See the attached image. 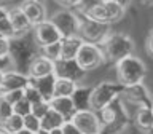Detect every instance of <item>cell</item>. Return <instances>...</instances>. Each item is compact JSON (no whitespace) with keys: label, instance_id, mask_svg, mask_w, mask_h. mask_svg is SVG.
I'll return each mask as SVG.
<instances>
[{"label":"cell","instance_id":"cell-1","mask_svg":"<svg viewBox=\"0 0 153 134\" xmlns=\"http://www.w3.org/2000/svg\"><path fill=\"white\" fill-rule=\"evenodd\" d=\"M38 54H42V46L35 42L32 35V31L21 35H14L10 38V61L11 69L18 70L21 74H27L29 66Z\"/></svg>","mask_w":153,"mask_h":134},{"label":"cell","instance_id":"cell-2","mask_svg":"<svg viewBox=\"0 0 153 134\" xmlns=\"http://www.w3.org/2000/svg\"><path fill=\"white\" fill-rule=\"evenodd\" d=\"M96 113H97L100 124H102L100 134H118L129 123V113L128 109L123 105L121 96H118L117 99H113L108 105H105L104 109H100Z\"/></svg>","mask_w":153,"mask_h":134},{"label":"cell","instance_id":"cell-3","mask_svg":"<svg viewBox=\"0 0 153 134\" xmlns=\"http://www.w3.org/2000/svg\"><path fill=\"white\" fill-rule=\"evenodd\" d=\"M115 69H117V78L123 86H132L142 83L147 74L145 64L142 62V59H139L134 54L124 56L120 61H117Z\"/></svg>","mask_w":153,"mask_h":134},{"label":"cell","instance_id":"cell-4","mask_svg":"<svg viewBox=\"0 0 153 134\" xmlns=\"http://www.w3.org/2000/svg\"><path fill=\"white\" fill-rule=\"evenodd\" d=\"M99 46L102 48L104 57L112 62H117L124 56L134 54V48H136L132 38L121 32L107 34V37L99 43Z\"/></svg>","mask_w":153,"mask_h":134},{"label":"cell","instance_id":"cell-5","mask_svg":"<svg viewBox=\"0 0 153 134\" xmlns=\"http://www.w3.org/2000/svg\"><path fill=\"white\" fill-rule=\"evenodd\" d=\"M124 86L120 83H112V81H102L96 85L91 91V110L99 112L105 105H108L113 99L121 96Z\"/></svg>","mask_w":153,"mask_h":134},{"label":"cell","instance_id":"cell-6","mask_svg":"<svg viewBox=\"0 0 153 134\" xmlns=\"http://www.w3.org/2000/svg\"><path fill=\"white\" fill-rule=\"evenodd\" d=\"M75 61L78 62V66L83 69L85 72L94 70L104 64L105 57L97 43H89V42H83L80 46L78 53L75 56Z\"/></svg>","mask_w":153,"mask_h":134},{"label":"cell","instance_id":"cell-7","mask_svg":"<svg viewBox=\"0 0 153 134\" xmlns=\"http://www.w3.org/2000/svg\"><path fill=\"white\" fill-rule=\"evenodd\" d=\"M110 24L96 21L89 16H81L80 18V27H78V37L83 42L89 43H99L107 37Z\"/></svg>","mask_w":153,"mask_h":134},{"label":"cell","instance_id":"cell-8","mask_svg":"<svg viewBox=\"0 0 153 134\" xmlns=\"http://www.w3.org/2000/svg\"><path fill=\"white\" fill-rule=\"evenodd\" d=\"M86 16L96 19V21L105 22V24H113L120 21L124 16V5H121L117 0H107L100 2L86 14Z\"/></svg>","mask_w":153,"mask_h":134},{"label":"cell","instance_id":"cell-9","mask_svg":"<svg viewBox=\"0 0 153 134\" xmlns=\"http://www.w3.org/2000/svg\"><path fill=\"white\" fill-rule=\"evenodd\" d=\"M50 21L56 26L62 37H74L78 35V27H80V16L75 14L70 10H61L56 11L50 18Z\"/></svg>","mask_w":153,"mask_h":134},{"label":"cell","instance_id":"cell-10","mask_svg":"<svg viewBox=\"0 0 153 134\" xmlns=\"http://www.w3.org/2000/svg\"><path fill=\"white\" fill-rule=\"evenodd\" d=\"M70 121L78 128L81 134H100L102 133V124L94 110H76Z\"/></svg>","mask_w":153,"mask_h":134},{"label":"cell","instance_id":"cell-11","mask_svg":"<svg viewBox=\"0 0 153 134\" xmlns=\"http://www.w3.org/2000/svg\"><path fill=\"white\" fill-rule=\"evenodd\" d=\"M32 35H33L35 42L40 46H45V45H50V43L59 42L62 38L59 31H57L56 26L50 21V19H45V21L35 24V26L32 27Z\"/></svg>","mask_w":153,"mask_h":134},{"label":"cell","instance_id":"cell-12","mask_svg":"<svg viewBox=\"0 0 153 134\" xmlns=\"http://www.w3.org/2000/svg\"><path fill=\"white\" fill-rule=\"evenodd\" d=\"M121 98L129 100V104H134L136 107H140V105H153V94H150V91L142 83H137L132 86H124Z\"/></svg>","mask_w":153,"mask_h":134},{"label":"cell","instance_id":"cell-13","mask_svg":"<svg viewBox=\"0 0 153 134\" xmlns=\"http://www.w3.org/2000/svg\"><path fill=\"white\" fill-rule=\"evenodd\" d=\"M86 72L78 66V62L75 59H57L54 62V75L62 77V78H70L80 83L83 80Z\"/></svg>","mask_w":153,"mask_h":134},{"label":"cell","instance_id":"cell-14","mask_svg":"<svg viewBox=\"0 0 153 134\" xmlns=\"http://www.w3.org/2000/svg\"><path fill=\"white\" fill-rule=\"evenodd\" d=\"M29 83H30V78H29L27 74H21L18 70H7L3 72L0 94L7 93V91H13V89H24Z\"/></svg>","mask_w":153,"mask_h":134},{"label":"cell","instance_id":"cell-15","mask_svg":"<svg viewBox=\"0 0 153 134\" xmlns=\"http://www.w3.org/2000/svg\"><path fill=\"white\" fill-rule=\"evenodd\" d=\"M134 124L140 133H153V105H140L134 112Z\"/></svg>","mask_w":153,"mask_h":134},{"label":"cell","instance_id":"cell-16","mask_svg":"<svg viewBox=\"0 0 153 134\" xmlns=\"http://www.w3.org/2000/svg\"><path fill=\"white\" fill-rule=\"evenodd\" d=\"M19 7L26 13V16L30 21L32 26H35V24L46 19V8L42 0H24Z\"/></svg>","mask_w":153,"mask_h":134},{"label":"cell","instance_id":"cell-17","mask_svg":"<svg viewBox=\"0 0 153 134\" xmlns=\"http://www.w3.org/2000/svg\"><path fill=\"white\" fill-rule=\"evenodd\" d=\"M50 74H54V62L43 54H38L32 61V64L29 66V70H27V75L30 80L40 78V77H45Z\"/></svg>","mask_w":153,"mask_h":134},{"label":"cell","instance_id":"cell-18","mask_svg":"<svg viewBox=\"0 0 153 134\" xmlns=\"http://www.w3.org/2000/svg\"><path fill=\"white\" fill-rule=\"evenodd\" d=\"M8 19L11 22V26L16 32V35H21V34H27L32 31V24L27 19L26 13L21 10V7H14L8 10Z\"/></svg>","mask_w":153,"mask_h":134},{"label":"cell","instance_id":"cell-19","mask_svg":"<svg viewBox=\"0 0 153 134\" xmlns=\"http://www.w3.org/2000/svg\"><path fill=\"white\" fill-rule=\"evenodd\" d=\"M50 107L54 109L57 113H61L64 117L65 121L74 117V113L76 112L74 102H72L70 96H59V98H51L50 99Z\"/></svg>","mask_w":153,"mask_h":134},{"label":"cell","instance_id":"cell-20","mask_svg":"<svg viewBox=\"0 0 153 134\" xmlns=\"http://www.w3.org/2000/svg\"><path fill=\"white\" fill-rule=\"evenodd\" d=\"M83 40L78 35L61 38V59H75Z\"/></svg>","mask_w":153,"mask_h":134},{"label":"cell","instance_id":"cell-21","mask_svg":"<svg viewBox=\"0 0 153 134\" xmlns=\"http://www.w3.org/2000/svg\"><path fill=\"white\" fill-rule=\"evenodd\" d=\"M54 81H56V75L50 74V75L40 77V78H33V80H30V83L40 91L43 99L50 100L53 98V94H54Z\"/></svg>","mask_w":153,"mask_h":134},{"label":"cell","instance_id":"cell-22","mask_svg":"<svg viewBox=\"0 0 153 134\" xmlns=\"http://www.w3.org/2000/svg\"><path fill=\"white\" fill-rule=\"evenodd\" d=\"M91 91L89 86H76L74 94L70 96L76 110H88L91 109Z\"/></svg>","mask_w":153,"mask_h":134},{"label":"cell","instance_id":"cell-23","mask_svg":"<svg viewBox=\"0 0 153 134\" xmlns=\"http://www.w3.org/2000/svg\"><path fill=\"white\" fill-rule=\"evenodd\" d=\"M64 117H62L61 113H57L54 109H51L43 115V117L40 118V128H42V131H51V129H56V128H61L62 124H64Z\"/></svg>","mask_w":153,"mask_h":134},{"label":"cell","instance_id":"cell-24","mask_svg":"<svg viewBox=\"0 0 153 134\" xmlns=\"http://www.w3.org/2000/svg\"><path fill=\"white\" fill-rule=\"evenodd\" d=\"M78 83L70 78H62V77H56L54 81V94L53 98H59V96H72Z\"/></svg>","mask_w":153,"mask_h":134},{"label":"cell","instance_id":"cell-25","mask_svg":"<svg viewBox=\"0 0 153 134\" xmlns=\"http://www.w3.org/2000/svg\"><path fill=\"white\" fill-rule=\"evenodd\" d=\"M42 54L46 56L48 59H51L53 62H56L57 59H61V40L42 46Z\"/></svg>","mask_w":153,"mask_h":134},{"label":"cell","instance_id":"cell-26","mask_svg":"<svg viewBox=\"0 0 153 134\" xmlns=\"http://www.w3.org/2000/svg\"><path fill=\"white\" fill-rule=\"evenodd\" d=\"M3 126L7 128L11 134H14L16 131L24 128V117H21V115H18V113H13L11 117L3 123Z\"/></svg>","mask_w":153,"mask_h":134},{"label":"cell","instance_id":"cell-27","mask_svg":"<svg viewBox=\"0 0 153 134\" xmlns=\"http://www.w3.org/2000/svg\"><path fill=\"white\" fill-rule=\"evenodd\" d=\"M24 98H26L32 105H33V104H37V102H42V100H45V99L42 98L40 91H38L32 83H29L26 88H24Z\"/></svg>","mask_w":153,"mask_h":134},{"label":"cell","instance_id":"cell-28","mask_svg":"<svg viewBox=\"0 0 153 134\" xmlns=\"http://www.w3.org/2000/svg\"><path fill=\"white\" fill-rule=\"evenodd\" d=\"M13 113H14L13 104H10L3 96H0V124H3Z\"/></svg>","mask_w":153,"mask_h":134},{"label":"cell","instance_id":"cell-29","mask_svg":"<svg viewBox=\"0 0 153 134\" xmlns=\"http://www.w3.org/2000/svg\"><path fill=\"white\" fill-rule=\"evenodd\" d=\"M24 128L29 129L30 133H40L42 128H40V118L35 117L33 113H27L26 117H24Z\"/></svg>","mask_w":153,"mask_h":134},{"label":"cell","instance_id":"cell-30","mask_svg":"<svg viewBox=\"0 0 153 134\" xmlns=\"http://www.w3.org/2000/svg\"><path fill=\"white\" fill-rule=\"evenodd\" d=\"M0 35L5 37V38H13L16 35V32H14L11 22H10V19H8V14L0 19Z\"/></svg>","mask_w":153,"mask_h":134},{"label":"cell","instance_id":"cell-31","mask_svg":"<svg viewBox=\"0 0 153 134\" xmlns=\"http://www.w3.org/2000/svg\"><path fill=\"white\" fill-rule=\"evenodd\" d=\"M13 110H14V113L21 115V117H26L27 113L32 112V104L29 102L26 98H22V99H19L18 102L13 105Z\"/></svg>","mask_w":153,"mask_h":134},{"label":"cell","instance_id":"cell-32","mask_svg":"<svg viewBox=\"0 0 153 134\" xmlns=\"http://www.w3.org/2000/svg\"><path fill=\"white\" fill-rule=\"evenodd\" d=\"M97 3H100V0H78V3H76L75 8L80 11L81 16H86Z\"/></svg>","mask_w":153,"mask_h":134},{"label":"cell","instance_id":"cell-33","mask_svg":"<svg viewBox=\"0 0 153 134\" xmlns=\"http://www.w3.org/2000/svg\"><path fill=\"white\" fill-rule=\"evenodd\" d=\"M48 110H50V100H42V102H37V104L32 105V112L30 113H33L38 118H42Z\"/></svg>","mask_w":153,"mask_h":134},{"label":"cell","instance_id":"cell-34","mask_svg":"<svg viewBox=\"0 0 153 134\" xmlns=\"http://www.w3.org/2000/svg\"><path fill=\"white\" fill-rule=\"evenodd\" d=\"M2 96L8 100L10 104H16L19 99L24 98V89H13V91H7V93H2Z\"/></svg>","mask_w":153,"mask_h":134},{"label":"cell","instance_id":"cell-35","mask_svg":"<svg viewBox=\"0 0 153 134\" xmlns=\"http://www.w3.org/2000/svg\"><path fill=\"white\" fill-rule=\"evenodd\" d=\"M10 54V38L0 35V57H8Z\"/></svg>","mask_w":153,"mask_h":134},{"label":"cell","instance_id":"cell-36","mask_svg":"<svg viewBox=\"0 0 153 134\" xmlns=\"http://www.w3.org/2000/svg\"><path fill=\"white\" fill-rule=\"evenodd\" d=\"M61 129H62V134H81L78 131V128H76L70 120L69 121H64V124L61 126Z\"/></svg>","mask_w":153,"mask_h":134},{"label":"cell","instance_id":"cell-37","mask_svg":"<svg viewBox=\"0 0 153 134\" xmlns=\"http://www.w3.org/2000/svg\"><path fill=\"white\" fill-rule=\"evenodd\" d=\"M0 70H3V72L13 70V69H11V61H10V57H0Z\"/></svg>","mask_w":153,"mask_h":134},{"label":"cell","instance_id":"cell-38","mask_svg":"<svg viewBox=\"0 0 153 134\" xmlns=\"http://www.w3.org/2000/svg\"><path fill=\"white\" fill-rule=\"evenodd\" d=\"M147 51L153 56V29L150 31V34H148V38H147Z\"/></svg>","mask_w":153,"mask_h":134},{"label":"cell","instance_id":"cell-39","mask_svg":"<svg viewBox=\"0 0 153 134\" xmlns=\"http://www.w3.org/2000/svg\"><path fill=\"white\" fill-rule=\"evenodd\" d=\"M62 7H70V8H75L76 3H78V0H57Z\"/></svg>","mask_w":153,"mask_h":134},{"label":"cell","instance_id":"cell-40","mask_svg":"<svg viewBox=\"0 0 153 134\" xmlns=\"http://www.w3.org/2000/svg\"><path fill=\"white\" fill-rule=\"evenodd\" d=\"M7 14H8V10L5 8L3 5H0V19H2V18H5Z\"/></svg>","mask_w":153,"mask_h":134},{"label":"cell","instance_id":"cell-41","mask_svg":"<svg viewBox=\"0 0 153 134\" xmlns=\"http://www.w3.org/2000/svg\"><path fill=\"white\" fill-rule=\"evenodd\" d=\"M45 134H62V129L61 128H56V129H51V131H48Z\"/></svg>","mask_w":153,"mask_h":134},{"label":"cell","instance_id":"cell-42","mask_svg":"<svg viewBox=\"0 0 153 134\" xmlns=\"http://www.w3.org/2000/svg\"><path fill=\"white\" fill-rule=\"evenodd\" d=\"M14 134H33V133H30L29 129H26V128H22V129H19V131H16Z\"/></svg>","mask_w":153,"mask_h":134},{"label":"cell","instance_id":"cell-43","mask_svg":"<svg viewBox=\"0 0 153 134\" xmlns=\"http://www.w3.org/2000/svg\"><path fill=\"white\" fill-rule=\"evenodd\" d=\"M0 134H11V133H10L8 129L3 126V124H0Z\"/></svg>","mask_w":153,"mask_h":134},{"label":"cell","instance_id":"cell-44","mask_svg":"<svg viewBox=\"0 0 153 134\" xmlns=\"http://www.w3.org/2000/svg\"><path fill=\"white\" fill-rule=\"evenodd\" d=\"M117 2H120V3H121V5H124V7H126V5H128V2H129V0H117Z\"/></svg>","mask_w":153,"mask_h":134},{"label":"cell","instance_id":"cell-45","mask_svg":"<svg viewBox=\"0 0 153 134\" xmlns=\"http://www.w3.org/2000/svg\"><path fill=\"white\" fill-rule=\"evenodd\" d=\"M145 5H153V0H142Z\"/></svg>","mask_w":153,"mask_h":134},{"label":"cell","instance_id":"cell-46","mask_svg":"<svg viewBox=\"0 0 153 134\" xmlns=\"http://www.w3.org/2000/svg\"><path fill=\"white\" fill-rule=\"evenodd\" d=\"M2 80H3V70H0V86H2Z\"/></svg>","mask_w":153,"mask_h":134},{"label":"cell","instance_id":"cell-47","mask_svg":"<svg viewBox=\"0 0 153 134\" xmlns=\"http://www.w3.org/2000/svg\"><path fill=\"white\" fill-rule=\"evenodd\" d=\"M7 2H11V0H0V5H3V3H7Z\"/></svg>","mask_w":153,"mask_h":134},{"label":"cell","instance_id":"cell-48","mask_svg":"<svg viewBox=\"0 0 153 134\" xmlns=\"http://www.w3.org/2000/svg\"><path fill=\"white\" fill-rule=\"evenodd\" d=\"M35 134H45V131H40V133H35Z\"/></svg>","mask_w":153,"mask_h":134},{"label":"cell","instance_id":"cell-49","mask_svg":"<svg viewBox=\"0 0 153 134\" xmlns=\"http://www.w3.org/2000/svg\"><path fill=\"white\" fill-rule=\"evenodd\" d=\"M100 2H107V0H100Z\"/></svg>","mask_w":153,"mask_h":134},{"label":"cell","instance_id":"cell-50","mask_svg":"<svg viewBox=\"0 0 153 134\" xmlns=\"http://www.w3.org/2000/svg\"><path fill=\"white\" fill-rule=\"evenodd\" d=\"M0 96H2V94H0Z\"/></svg>","mask_w":153,"mask_h":134}]
</instances>
